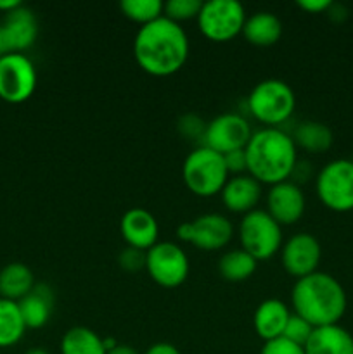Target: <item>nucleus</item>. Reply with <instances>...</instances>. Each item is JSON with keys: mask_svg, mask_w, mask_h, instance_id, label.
<instances>
[{"mask_svg": "<svg viewBox=\"0 0 353 354\" xmlns=\"http://www.w3.org/2000/svg\"><path fill=\"white\" fill-rule=\"evenodd\" d=\"M189 52L190 41L185 30L165 16L138 28L134 38L135 62L156 78L179 73L189 59Z\"/></svg>", "mask_w": 353, "mask_h": 354, "instance_id": "nucleus-1", "label": "nucleus"}, {"mask_svg": "<svg viewBox=\"0 0 353 354\" xmlns=\"http://www.w3.org/2000/svg\"><path fill=\"white\" fill-rule=\"evenodd\" d=\"M291 304L298 317L318 328L339 324L346 313L348 297L334 277L325 272H315L294 282Z\"/></svg>", "mask_w": 353, "mask_h": 354, "instance_id": "nucleus-2", "label": "nucleus"}, {"mask_svg": "<svg viewBox=\"0 0 353 354\" xmlns=\"http://www.w3.org/2000/svg\"><path fill=\"white\" fill-rule=\"evenodd\" d=\"M244 152L248 175L270 187L289 180L298 162L296 144L280 128L263 127L253 131Z\"/></svg>", "mask_w": 353, "mask_h": 354, "instance_id": "nucleus-3", "label": "nucleus"}, {"mask_svg": "<svg viewBox=\"0 0 353 354\" xmlns=\"http://www.w3.org/2000/svg\"><path fill=\"white\" fill-rule=\"evenodd\" d=\"M246 106L249 114L265 128H279L293 116L296 95L284 80L269 78L253 86Z\"/></svg>", "mask_w": 353, "mask_h": 354, "instance_id": "nucleus-4", "label": "nucleus"}, {"mask_svg": "<svg viewBox=\"0 0 353 354\" xmlns=\"http://www.w3.org/2000/svg\"><path fill=\"white\" fill-rule=\"evenodd\" d=\"M230 178L224 156L199 145L187 154L182 165V180L197 197H215Z\"/></svg>", "mask_w": 353, "mask_h": 354, "instance_id": "nucleus-5", "label": "nucleus"}, {"mask_svg": "<svg viewBox=\"0 0 353 354\" xmlns=\"http://www.w3.org/2000/svg\"><path fill=\"white\" fill-rule=\"evenodd\" d=\"M241 249L256 261H266L282 248V227L265 209H255L244 214L239 223Z\"/></svg>", "mask_w": 353, "mask_h": 354, "instance_id": "nucleus-6", "label": "nucleus"}, {"mask_svg": "<svg viewBox=\"0 0 353 354\" xmlns=\"http://www.w3.org/2000/svg\"><path fill=\"white\" fill-rule=\"evenodd\" d=\"M246 9L237 0H208L197 14V28L208 40L230 41L242 33L246 23Z\"/></svg>", "mask_w": 353, "mask_h": 354, "instance_id": "nucleus-7", "label": "nucleus"}, {"mask_svg": "<svg viewBox=\"0 0 353 354\" xmlns=\"http://www.w3.org/2000/svg\"><path fill=\"white\" fill-rule=\"evenodd\" d=\"M318 201L334 213L353 211V161L334 159L327 162L315 178Z\"/></svg>", "mask_w": 353, "mask_h": 354, "instance_id": "nucleus-8", "label": "nucleus"}, {"mask_svg": "<svg viewBox=\"0 0 353 354\" xmlns=\"http://www.w3.org/2000/svg\"><path fill=\"white\" fill-rule=\"evenodd\" d=\"M145 270L152 282L165 289H175L187 280L190 263L185 251L175 242H158L145 252Z\"/></svg>", "mask_w": 353, "mask_h": 354, "instance_id": "nucleus-9", "label": "nucleus"}, {"mask_svg": "<svg viewBox=\"0 0 353 354\" xmlns=\"http://www.w3.org/2000/svg\"><path fill=\"white\" fill-rule=\"evenodd\" d=\"M38 85V73L26 54H3L0 57V99L23 104L31 99Z\"/></svg>", "mask_w": 353, "mask_h": 354, "instance_id": "nucleus-10", "label": "nucleus"}, {"mask_svg": "<svg viewBox=\"0 0 353 354\" xmlns=\"http://www.w3.org/2000/svg\"><path fill=\"white\" fill-rule=\"evenodd\" d=\"M176 237L201 251L213 252L230 244L234 237V225L224 214L206 213L192 221L180 223L176 228Z\"/></svg>", "mask_w": 353, "mask_h": 354, "instance_id": "nucleus-11", "label": "nucleus"}, {"mask_svg": "<svg viewBox=\"0 0 353 354\" xmlns=\"http://www.w3.org/2000/svg\"><path fill=\"white\" fill-rule=\"evenodd\" d=\"M253 130L244 116L237 113H224L206 123L201 145L225 156L228 152L246 149Z\"/></svg>", "mask_w": 353, "mask_h": 354, "instance_id": "nucleus-12", "label": "nucleus"}, {"mask_svg": "<svg viewBox=\"0 0 353 354\" xmlns=\"http://www.w3.org/2000/svg\"><path fill=\"white\" fill-rule=\"evenodd\" d=\"M322 259L320 242L308 232H300L287 239L280 248L282 268L294 279H303L318 272Z\"/></svg>", "mask_w": 353, "mask_h": 354, "instance_id": "nucleus-13", "label": "nucleus"}, {"mask_svg": "<svg viewBox=\"0 0 353 354\" xmlns=\"http://www.w3.org/2000/svg\"><path fill=\"white\" fill-rule=\"evenodd\" d=\"M38 38V19L33 10L19 6L6 14L0 24V41L3 54H24Z\"/></svg>", "mask_w": 353, "mask_h": 354, "instance_id": "nucleus-14", "label": "nucleus"}, {"mask_svg": "<svg viewBox=\"0 0 353 354\" xmlns=\"http://www.w3.org/2000/svg\"><path fill=\"white\" fill-rule=\"evenodd\" d=\"M307 209V199L300 185L291 180L270 187L266 192V213L280 225L289 227L303 218Z\"/></svg>", "mask_w": 353, "mask_h": 354, "instance_id": "nucleus-15", "label": "nucleus"}, {"mask_svg": "<svg viewBox=\"0 0 353 354\" xmlns=\"http://www.w3.org/2000/svg\"><path fill=\"white\" fill-rule=\"evenodd\" d=\"M120 232L128 248L141 249L147 252L152 245L158 244L159 225L154 214L144 207H132L121 216Z\"/></svg>", "mask_w": 353, "mask_h": 354, "instance_id": "nucleus-16", "label": "nucleus"}, {"mask_svg": "<svg viewBox=\"0 0 353 354\" xmlns=\"http://www.w3.org/2000/svg\"><path fill=\"white\" fill-rule=\"evenodd\" d=\"M221 204L227 211L237 214H248L256 209L262 199V183L256 182L251 175L230 176L220 192Z\"/></svg>", "mask_w": 353, "mask_h": 354, "instance_id": "nucleus-17", "label": "nucleus"}, {"mask_svg": "<svg viewBox=\"0 0 353 354\" xmlns=\"http://www.w3.org/2000/svg\"><path fill=\"white\" fill-rule=\"evenodd\" d=\"M289 317L291 311L287 304L275 297H270L256 308L255 315H253V328H255L256 335L265 342L273 341V339L282 337Z\"/></svg>", "mask_w": 353, "mask_h": 354, "instance_id": "nucleus-18", "label": "nucleus"}, {"mask_svg": "<svg viewBox=\"0 0 353 354\" xmlns=\"http://www.w3.org/2000/svg\"><path fill=\"white\" fill-rule=\"evenodd\" d=\"M17 306L26 328H42L48 324L54 311V292L47 283H37Z\"/></svg>", "mask_w": 353, "mask_h": 354, "instance_id": "nucleus-19", "label": "nucleus"}, {"mask_svg": "<svg viewBox=\"0 0 353 354\" xmlns=\"http://www.w3.org/2000/svg\"><path fill=\"white\" fill-rule=\"evenodd\" d=\"M303 349L305 354H353V335L339 324L318 327Z\"/></svg>", "mask_w": 353, "mask_h": 354, "instance_id": "nucleus-20", "label": "nucleus"}, {"mask_svg": "<svg viewBox=\"0 0 353 354\" xmlns=\"http://www.w3.org/2000/svg\"><path fill=\"white\" fill-rule=\"evenodd\" d=\"M242 37L255 47H272L282 37V23L275 14L269 10H258L246 17Z\"/></svg>", "mask_w": 353, "mask_h": 354, "instance_id": "nucleus-21", "label": "nucleus"}, {"mask_svg": "<svg viewBox=\"0 0 353 354\" xmlns=\"http://www.w3.org/2000/svg\"><path fill=\"white\" fill-rule=\"evenodd\" d=\"M35 275L24 263H9L0 270V297L19 303L33 290Z\"/></svg>", "mask_w": 353, "mask_h": 354, "instance_id": "nucleus-22", "label": "nucleus"}, {"mask_svg": "<svg viewBox=\"0 0 353 354\" xmlns=\"http://www.w3.org/2000/svg\"><path fill=\"white\" fill-rule=\"evenodd\" d=\"M293 140L296 147H301L310 154H322L331 149L334 138L327 124L320 121H303L294 130Z\"/></svg>", "mask_w": 353, "mask_h": 354, "instance_id": "nucleus-23", "label": "nucleus"}, {"mask_svg": "<svg viewBox=\"0 0 353 354\" xmlns=\"http://www.w3.org/2000/svg\"><path fill=\"white\" fill-rule=\"evenodd\" d=\"M61 354H107L104 339L89 327H73L62 335Z\"/></svg>", "mask_w": 353, "mask_h": 354, "instance_id": "nucleus-24", "label": "nucleus"}, {"mask_svg": "<svg viewBox=\"0 0 353 354\" xmlns=\"http://www.w3.org/2000/svg\"><path fill=\"white\" fill-rule=\"evenodd\" d=\"M26 330L16 301L0 297V349L16 346L24 337Z\"/></svg>", "mask_w": 353, "mask_h": 354, "instance_id": "nucleus-25", "label": "nucleus"}, {"mask_svg": "<svg viewBox=\"0 0 353 354\" xmlns=\"http://www.w3.org/2000/svg\"><path fill=\"white\" fill-rule=\"evenodd\" d=\"M258 261L242 249H232L221 254L218 261V273L227 282H244L256 272Z\"/></svg>", "mask_w": 353, "mask_h": 354, "instance_id": "nucleus-26", "label": "nucleus"}, {"mask_svg": "<svg viewBox=\"0 0 353 354\" xmlns=\"http://www.w3.org/2000/svg\"><path fill=\"white\" fill-rule=\"evenodd\" d=\"M163 7H165V3L161 0H121L120 2L123 16L134 23L141 24V26L161 17Z\"/></svg>", "mask_w": 353, "mask_h": 354, "instance_id": "nucleus-27", "label": "nucleus"}, {"mask_svg": "<svg viewBox=\"0 0 353 354\" xmlns=\"http://www.w3.org/2000/svg\"><path fill=\"white\" fill-rule=\"evenodd\" d=\"M201 7L203 2L199 0H168L163 7V16L180 24L182 21L197 19Z\"/></svg>", "mask_w": 353, "mask_h": 354, "instance_id": "nucleus-28", "label": "nucleus"}, {"mask_svg": "<svg viewBox=\"0 0 353 354\" xmlns=\"http://www.w3.org/2000/svg\"><path fill=\"white\" fill-rule=\"evenodd\" d=\"M314 330L315 328L311 327L307 320L298 317L296 313H291L289 320H287L286 324V328H284L282 337L287 339L289 342H293V344H298L303 348L308 342V339H310V335L314 334Z\"/></svg>", "mask_w": 353, "mask_h": 354, "instance_id": "nucleus-29", "label": "nucleus"}, {"mask_svg": "<svg viewBox=\"0 0 353 354\" xmlns=\"http://www.w3.org/2000/svg\"><path fill=\"white\" fill-rule=\"evenodd\" d=\"M176 130L187 140H203L206 123L199 116H196V114H185L176 123Z\"/></svg>", "mask_w": 353, "mask_h": 354, "instance_id": "nucleus-30", "label": "nucleus"}, {"mask_svg": "<svg viewBox=\"0 0 353 354\" xmlns=\"http://www.w3.org/2000/svg\"><path fill=\"white\" fill-rule=\"evenodd\" d=\"M118 263L127 272H138V270L145 268V252L127 245L118 256Z\"/></svg>", "mask_w": 353, "mask_h": 354, "instance_id": "nucleus-31", "label": "nucleus"}, {"mask_svg": "<svg viewBox=\"0 0 353 354\" xmlns=\"http://www.w3.org/2000/svg\"><path fill=\"white\" fill-rule=\"evenodd\" d=\"M260 354H305V349L301 348V346L293 344V342H289L287 339L279 337L273 339V341L265 342Z\"/></svg>", "mask_w": 353, "mask_h": 354, "instance_id": "nucleus-32", "label": "nucleus"}, {"mask_svg": "<svg viewBox=\"0 0 353 354\" xmlns=\"http://www.w3.org/2000/svg\"><path fill=\"white\" fill-rule=\"evenodd\" d=\"M225 159V165H227L228 173L232 176L235 175H244L248 171V165H246V152L244 149L241 151H234V152H228V154L224 156Z\"/></svg>", "mask_w": 353, "mask_h": 354, "instance_id": "nucleus-33", "label": "nucleus"}, {"mask_svg": "<svg viewBox=\"0 0 353 354\" xmlns=\"http://www.w3.org/2000/svg\"><path fill=\"white\" fill-rule=\"evenodd\" d=\"M311 175V165L308 161H305V159H298V162L294 165V169L293 173H291V182H294L296 185H300V183H305L308 178H310Z\"/></svg>", "mask_w": 353, "mask_h": 354, "instance_id": "nucleus-34", "label": "nucleus"}, {"mask_svg": "<svg viewBox=\"0 0 353 354\" xmlns=\"http://www.w3.org/2000/svg\"><path fill=\"white\" fill-rule=\"evenodd\" d=\"M331 0H300L298 7L308 14H322L331 9Z\"/></svg>", "mask_w": 353, "mask_h": 354, "instance_id": "nucleus-35", "label": "nucleus"}, {"mask_svg": "<svg viewBox=\"0 0 353 354\" xmlns=\"http://www.w3.org/2000/svg\"><path fill=\"white\" fill-rule=\"evenodd\" d=\"M144 354H182L176 349V346L170 344V342H156V344L149 346Z\"/></svg>", "mask_w": 353, "mask_h": 354, "instance_id": "nucleus-36", "label": "nucleus"}, {"mask_svg": "<svg viewBox=\"0 0 353 354\" xmlns=\"http://www.w3.org/2000/svg\"><path fill=\"white\" fill-rule=\"evenodd\" d=\"M107 354H138V351L135 348H132V346L120 344V342H118L114 348H111L109 351H107Z\"/></svg>", "mask_w": 353, "mask_h": 354, "instance_id": "nucleus-37", "label": "nucleus"}, {"mask_svg": "<svg viewBox=\"0 0 353 354\" xmlns=\"http://www.w3.org/2000/svg\"><path fill=\"white\" fill-rule=\"evenodd\" d=\"M19 6H23L19 0H0V12L9 14V12H12L14 9H17Z\"/></svg>", "mask_w": 353, "mask_h": 354, "instance_id": "nucleus-38", "label": "nucleus"}, {"mask_svg": "<svg viewBox=\"0 0 353 354\" xmlns=\"http://www.w3.org/2000/svg\"><path fill=\"white\" fill-rule=\"evenodd\" d=\"M24 354H51V353L45 351V349L42 348H35V349H30V351H26Z\"/></svg>", "mask_w": 353, "mask_h": 354, "instance_id": "nucleus-39", "label": "nucleus"}, {"mask_svg": "<svg viewBox=\"0 0 353 354\" xmlns=\"http://www.w3.org/2000/svg\"><path fill=\"white\" fill-rule=\"evenodd\" d=\"M3 55V50H2V41H0V57Z\"/></svg>", "mask_w": 353, "mask_h": 354, "instance_id": "nucleus-40", "label": "nucleus"}]
</instances>
